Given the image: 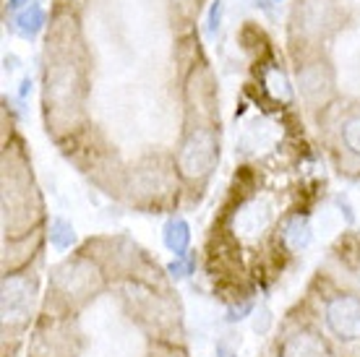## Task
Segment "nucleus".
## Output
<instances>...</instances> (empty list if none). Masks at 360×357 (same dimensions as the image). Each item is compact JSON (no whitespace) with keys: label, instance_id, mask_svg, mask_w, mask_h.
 Returning <instances> with one entry per match:
<instances>
[{"label":"nucleus","instance_id":"1","mask_svg":"<svg viewBox=\"0 0 360 357\" xmlns=\"http://www.w3.org/2000/svg\"><path fill=\"white\" fill-rule=\"evenodd\" d=\"M217 157V141L209 131H193L191 138L183 146L180 154V170L188 178H198V175H207L214 164Z\"/></svg>","mask_w":360,"mask_h":357},{"label":"nucleus","instance_id":"2","mask_svg":"<svg viewBox=\"0 0 360 357\" xmlns=\"http://www.w3.org/2000/svg\"><path fill=\"white\" fill-rule=\"evenodd\" d=\"M326 323L329 329L345 342L360 339V300L352 295L334 297L326 308Z\"/></svg>","mask_w":360,"mask_h":357},{"label":"nucleus","instance_id":"3","mask_svg":"<svg viewBox=\"0 0 360 357\" xmlns=\"http://www.w3.org/2000/svg\"><path fill=\"white\" fill-rule=\"evenodd\" d=\"M29 303H32V285L27 279H6V285H3V313H6V318H18L21 313H27Z\"/></svg>","mask_w":360,"mask_h":357},{"label":"nucleus","instance_id":"4","mask_svg":"<svg viewBox=\"0 0 360 357\" xmlns=\"http://www.w3.org/2000/svg\"><path fill=\"white\" fill-rule=\"evenodd\" d=\"M68 274H60L58 282L63 287L68 295H86L91 287H94V271L84 268L82 264H73V266H65Z\"/></svg>","mask_w":360,"mask_h":357},{"label":"nucleus","instance_id":"5","mask_svg":"<svg viewBox=\"0 0 360 357\" xmlns=\"http://www.w3.org/2000/svg\"><path fill=\"white\" fill-rule=\"evenodd\" d=\"M191 235H188V224L183 222V219H172L167 227H165V245L175 253V256H180L183 250H186V245H188Z\"/></svg>","mask_w":360,"mask_h":357},{"label":"nucleus","instance_id":"6","mask_svg":"<svg viewBox=\"0 0 360 357\" xmlns=\"http://www.w3.org/2000/svg\"><path fill=\"white\" fill-rule=\"evenodd\" d=\"M285 357H321V347H319V342L311 339V337H297L288 344V352Z\"/></svg>","mask_w":360,"mask_h":357},{"label":"nucleus","instance_id":"7","mask_svg":"<svg viewBox=\"0 0 360 357\" xmlns=\"http://www.w3.org/2000/svg\"><path fill=\"white\" fill-rule=\"evenodd\" d=\"M50 240L58 245V248H68L73 242V227L68 222H60L55 219L53 222V233H50Z\"/></svg>","mask_w":360,"mask_h":357},{"label":"nucleus","instance_id":"8","mask_svg":"<svg viewBox=\"0 0 360 357\" xmlns=\"http://www.w3.org/2000/svg\"><path fill=\"white\" fill-rule=\"evenodd\" d=\"M285 238H288V242L292 245V248H303V245L308 242V227L300 222V219H295V222L288 227Z\"/></svg>","mask_w":360,"mask_h":357},{"label":"nucleus","instance_id":"9","mask_svg":"<svg viewBox=\"0 0 360 357\" xmlns=\"http://www.w3.org/2000/svg\"><path fill=\"white\" fill-rule=\"evenodd\" d=\"M345 141L350 143V149L360 152V117H355V120L345 125Z\"/></svg>","mask_w":360,"mask_h":357},{"label":"nucleus","instance_id":"10","mask_svg":"<svg viewBox=\"0 0 360 357\" xmlns=\"http://www.w3.org/2000/svg\"><path fill=\"white\" fill-rule=\"evenodd\" d=\"M170 271H172V277H186V274H188V264H186V261L170 264Z\"/></svg>","mask_w":360,"mask_h":357},{"label":"nucleus","instance_id":"11","mask_svg":"<svg viewBox=\"0 0 360 357\" xmlns=\"http://www.w3.org/2000/svg\"><path fill=\"white\" fill-rule=\"evenodd\" d=\"M222 357H225V355H222Z\"/></svg>","mask_w":360,"mask_h":357}]
</instances>
